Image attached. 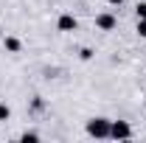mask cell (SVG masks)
<instances>
[{
	"label": "cell",
	"mask_w": 146,
	"mask_h": 143,
	"mask_svg": "<svg viewBox=\"0 0 146 143\" xmlns=\"http://www.w3.org/2000/svg\"><path fill=\"white\" fill-rule=\"evenodd\" d=\"M3 48H6L9 54H20V51H23V42H20L17 36H6V39H3Z\"/></svg>",
	"instance_id": "5"
},
{
	"label": "cell",
	"mask_w": 146,
	"mask_h": 143,
	"mask_svg": "<svg viewBox=\"0 0 146 143\" xmlns=\"http://www.w3.org/2000/svg\"><path fill=\"white\" fill-rule=\"evenodd\" d=\"M135 31H138V36H141V39H146V17L138 20V28H135Z\"/></svg>",
	"instance_id": "8"
},
{
	"label": "cell",
	"mask_w": 146,
	"mask_h": 143,
	"mask_svg": "<svg viewBox=\"0 0 146 143\" xmlns=\"http://www.w3.org/2000/svg\"><path fill=\"white\" fill-rule=\"evenodd\" d=\"M135 132H132V126H129V121H112V126H110V138L112 140H129Z\"/></svg>",
	"instance_id": "2"
},
{
	"label": "cell",
	"mask_w": 146,
	"mask_h": 143,
	"mask_svg": "<svg viewBox=\"0 0 146 143\" xmlns=\"http://www.w3.org/2000/svg\"><path fill=\"white\" fill-rule=\"evenodd\" d=\"M110 6H121V3H124V0H107Z\"/></svg>",
	"instance_id": "11"
},
{
	"label": "cell",
	"mask_w": 146,
	"mask_h": 143,
	"mask_svg": "<svg viewBox=\"0 0 146 143\" xmlns=\"http://www.w3.org/2000/svg\"><path fill=\"white\" fill-rule=\"evenodd\" d=\"M135 14H138V20H141V17H146V0H143V3H138V6H135Z\"/></svg>",
	"instance_id": "9"
},
{
	"label": "cell",
	"mask_w": 146,
	"mask_h": 143,
	"mask_svg": "<svg viewBox=\"0 0 146 143\" xmlns=\"http://www.w3.org/2000/svg\"><path fill=\"white\" fill-rule=\"evenodd\" d=\"M9 118H11V107L0 101V121H9Z\"/></svg>",
	"instance_id": "7"
},
{
	"label": "cell",
	"mask_w": 146,
	"mask_h": 143,
	"mask_svg": "<svg viewBox=\"0 0 146 143\" xmlns=\"http://www.w3.org/2000/svg\"><path fill=\"white\" fill-rule=\"evenodd\" d=\"M76 17L73 14H59V20H56V28L62 31V34H70V31H76Z\"/></svg>",
	"instance_id": "4"
},
{
	"label": "cell",
	"mask_w": 146,
	"mask_h": 143,
	"mask_svg": "<svg viewBox=\"0 0 146 143\" xmlns=\"http://www.w3.org/2000/svg\"><path fill=\"white\" fill-rule=\"evenodd\" d=\"M110 126H112V121H110V118L96 115V118H90V121L84 124V129H87V135H90V138H96V140H107V138H110Z\"/></svg>",
	"instance_id": "1"
},
{
	"label": "cell",
	"mask_w": 146,
	"mask_h": 143,
	"mask_svg": "<svg viewBox=\"0 0 146 143\" xmlns=\"http://www.w3.org/2000/svg\"><path fill=\"white\" fill-rule=\"evenodd\" d=\"M79 56L87 62V59H93V51H90V48H82V51H79Z\"/></svg>",
	"instance_id": "10"
},
{
	"label": "cell",
	"mask_w": 146,
	"mask_h": 143,
	"mask_svg": "<svg viewBox=\"0 0 146 143\" xmlns=\"http://www.w3.org/2000/svg\"><path fill=\"white\" fill-rule=\"evenodd\" d=\"M115 25H118V17H115L112 11L96 14V28H98V31H115Z\"/></svg>",
	"instance_id": "3"
},
{
	"label": "cell",
	"mask_w": 146,
	"mask_h": 143,
	"mask_svg": "<svg viewBox=\"0 0 146 143\" xmlns=\"http://www.w3.org/2000/svg\"><path fill=\"white\" fill-rule=\"evenodd\" d=\"M20 140H23V143H36V140H39V135H36V132H23Z\"/></svg>",
	"instance_id": "6"
}]
</instances>
